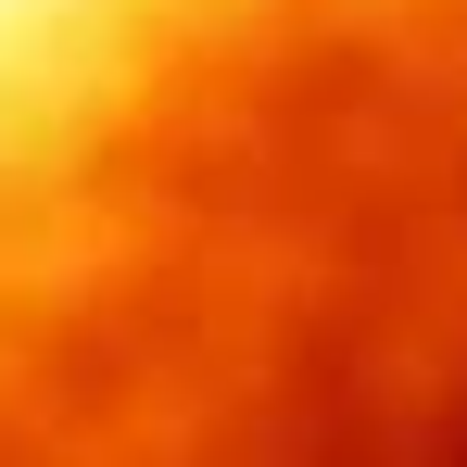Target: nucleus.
Returning <instances> with one entry per match:
<instances>
[{
    "mask_svg": "<svg viewBox=\"0 0 467 467\" xmlns=\"http://www.w3.org/2000/svg\"><path fill=\"white\" fill-rule=\"evenodd\" d=\"M0 467H467V0H0Z\"/></svg>",
    "mask_w": 467,
    "mask_h": 467,
    "instance_id": "1",
    "label": "nucleus"
}]
</instances>
